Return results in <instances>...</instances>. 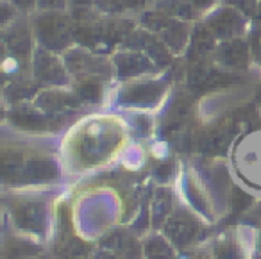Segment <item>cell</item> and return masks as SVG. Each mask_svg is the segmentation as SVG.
I'll return each instance as SVG.
<instances>
[{
  "instance_id": "5b68a950",
  "label": "cell",
  "mask_w": 261,
  "mask_h": 259,
  "mask_svg": "<svg viewBox=\"0 0 261 259\" xmlns=\"http://www.w3.org/2000/svg\"><path fill=\"white\" fill-rule=\"evenodd\" d=\"M115 65L120 77H135L152 68L150 61L142 54H118L115 58Z\"/></svg>"
},
{
  "instance_id": "9c48e42d",
  "label": "cell",
  "mask_w": 261,
  "mask_h": 259,
  "mask_svg": "<svg viewBox=\"0 0 261 259\" xmlns=\"http://www.w3.org/2000/svg\"><path fill=\"white\" fill-rule=\"evenodd\" d=\"M218 56H220V59H224L229 66H242V65H245L247 52H245V47H243L240 41H234V43H225L224 47L218 50Z\"/></svg>"
},
{
  "instance_id": "e0dca14e",
  "label": "cell",
  "mask_w": 261,
  "mask_h": 259,
  "mask_svg": "<svg viewBox=\"0 0 261 259\" xmlns=\"http://www.w3.org/2000/svg\"><path fill=\"white\" fill-rule=\"evenodd\" d=\"M232 4L240 6L242 9H245L247 13H250L254 9V6H256V0H231Z\"/></svg>"
},
{
  "instance_id": "30bf717a",
  "label": "cell",
  "mask_w": 261,
  "mask_h": 259,
  "mask_svg": "<svg viewBox=\"0 0 261 259\" xmlns=\"http://www.w3.org/2000/svg\"><path fill=\"white\" fill-rule=\"evenodd\" d=\"M16 218H18L20 225H23L25 229H36V225H40V222H41V211L36 205L31 204V205H25L23 209H20Z\"/></svg>"
},
{
  "instance_id": "5bb4252c",
  "label": "cell",
  "mask_w": 261,
  "mask_h": 259,
  "mask_svg": "<svg viewBox=\"0 0 261 259\" xmlns=\"http://www.w3.org/2000/svg\"><path fill=\"white\" fill-rule=\"evenodd\" d=\"M147 254H149V259H170V252H168L167 245L161 243L160 240H154V243L147 247Z\"/></svg>"
},
{
  "instance_id": "277c9868",
  "label": "cell",
  "mask_w": 261,
  "mask_h": 259,
  "mask_svg": "<svg viewBox=\"0 0 261 259\" xmlns=\"http://www.w3.org/2000/svg\"><path fill=\"white\" fill-rule=\"evenodd\" d=\"M210 25L213 36L217 34L220 38H231L240 33V29L243 25V20L238 13L231 11V9H225V11L218 13L215 18H211Z\"/></svg>"
},
{
  "instance_id": "d6986e66",
  "label": "cell",
  "mask_w": 261,
  "mask_h": 259,
  "mask_svg": "<svg viewBox=\"0 0 261 259\" xmlns=\"http://www.w3.org/2000/svg\"><path fill=\"white\" fill-rule=\"evenodd\" d=\"M72 4L75 9H81V11H86V8L91 4V0H72Z\"/></svg>"
},
{
  "instance_id": "7c38bea8",
  "label": "cell",
  "mask_w": 261,
  "mask_h": 259,
  "mask_svg": "<svg viewBox=\"0 0 261 259\" xmlns=\"http://www.w3.org/2000/svg\"><path fill=\"white\" fill-rule=\"evenodd\" d=\"M61 259H86V248L77 240L68 241V245L61 248Z\"/></svg>"
},
{
  "instance_id": "3957f363",
  "label": "cell",
  "mask_w": 261,
  "mask_h": 259,
  "mask_svg": "<svg viewBox=\"0 0 261 259\" xmlns=\"http://www.w3.org/2000/svg\"><path fill=\"white\" fill-rule=\"evenodd\" d=\"M70 68L77 72V75L79 73L88 75V79H95L109 72V65L102 58H91V56L77 54V52L70 54Z\"/></svg>"
},
{
  "instance_id": "ba28073f",
  "label": "cell",
  "mask_w": 261,
  "mask_h": 259,
  "mask_svg": "<svg viewBox=\"0 0 261 259\" xmlns=\"http://www.w3.org/2000/svg\"><path fill=\"white\" fill-rule=\"evenodd\" d=\"M6 43H8V47L13 50V54L25 56L27 52H29V45H31L27 27L23 25V23H18L11 33L6 34Z\"/></svg>"
},
{
  "instance_id": "9a60e30c",
  "label": "cell",
  "mask_w": 261,
  "mask_h": 259,
  "mask_svg": "<svg viewBox=\"0 0 261 259\" xmlns=\"http://www.w3.org/2000/svg\"><path fill=\"white\" fill-rule=\"evenodd\" d=\"M66 0H40V8L47 11H61L65 9Z\"/></svg>"
},
{
  "instance_id": "8992f818",
  "label": "cell",
  "mask_w": 261,
  "mask_h": 259,
  "mask_svg": "<svg viewBox=\"0 0 261 259\" xmlns=\"http://www.w3.org/2000/svg\"><path fill=\"white\" fill-rule=\"evenodd\" d=\"M163 93V86L156 83H145V84H136V86H129L125 91V97L133 104H152Z\"/></svg>"
},
{
  "instance_id": "4fadbf2b",
  "label": "cell",
  "mask_w": 261,
  "mask_h": 259,
  "mask_svg": "<svg viewBox=\"0 0 261 259\" xmlns=\"http://www.w3.org/2000/svg\"><path fill=\"white\" fill-rule=\"evenodd\" d=\"M16 123L29 129H41L45 125V118L40 115H16Z\"/></svg>"
},
{
  "instance_id": "6da1fadb",
  "label": "cell",
  "mask_w": 261,
  "mask_h": 259,
  "mask_svg": "<svg viewBox=\"0 0 261 259\" xmlns=\"http://www.w3.org/2000/svg\"><path fill=\"white\" fill-rule=\"evenodd\" d=\"M36 33L41 43L48 48H54V50H61V48L68 47L73 36L70 22L56 11L48 13V15H41L36 20Z\"/></svg>"
},
{
  "instance_id": "7a4b0ae2",
  "label": "cell",
  "mask_w": 261,
  "mask_h": 259,
  "mask_svg": "<svg viewBox=\"0 0 261 259\" xmlns=\"http://www.w3.org/2000/svg\"><path fill=\"white\" fill-rule=\"evenodd\" d=\"M34 73H36L38 79L48 81V83H65L66 81L65 70H63L61 63L58 61V58H54V56L43 50H40L36 54Z\"/></svg>"
},
{
  "instance_id": "2e32d148",
  "label": "cell",
  "mask_w": 261,
  "mask_h": 259,
  "mask_svg": "<svg viewBox=\"0 0 261 259\" xmlns=\"http://www.w3.org/2000/svg\"><path fill=\"white\" fill-rule=\"evenodd\" d=\"M217 259H240V257H238V254L234 252V248L225 247V248H220V250H218V257Z\"/></svg>"
},
{
  "instance_id": "ffe728a7",
  "label": "cell",
  "mask_w": 261,
  "mask_h": 259,
  "mask_svg": "<svg viewBox=\"0 0 261 259\" xmlns=\"http://www.w3.org/2000/svg\"><path fill=\"white\" fill-rule=\"evenodd\" d=\"M254 48H256V56H261V34H256V45H254Z\"/></svg>"
},
{
  "instance_id": "ac0fdd59",
  "label": "cell",
  "mask_w": 261,
  "mask_h": 259,
  "mask_svg": "<svg viewBox=\"0 0 261 259\" xmlns=\"http://www.w3.org/2000/svg\"><path fill=\"white\" fill-rule=\"evenodd\" d=\"M9 2L13 4V8H15V6H18V8L27 9V8H31V6H33L36 0H9Z\"/></svg>"
},
{
  "instance_id": "52a82bcc",
  "label": "cell",
  "mask_w": 261,
  "mask_h": 259,
  "mask_svg": "<svg viewBox=\"0 0 261 259\" xmlns=\"http://www.w3.org/2000/svg\"><path fill=\"white\" fill-rule=\"evenodd\" d=\"M199 227L190 216H174L168 223V234L174 238L177 243H190L197 234Z\"/></svg>"
},
{
  "instance_id": "8fae6325",
  "label": "cell",
  "mask_w": 261,
  "mask_h": 259,
  "mask_svg": "<svg viewBox=\"0 0 261 259\" xmlns=\"http://www.w3.org/2000/svg\"><path fill=\"white\" fill-rule=\"evenodd\" d=\"M79 95L83 100L97 102L100 98V86L95 79H84L79 84Z\"/></svg>"
}]
</instances>
